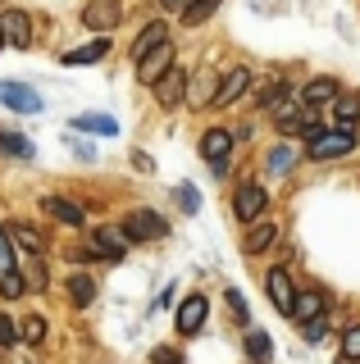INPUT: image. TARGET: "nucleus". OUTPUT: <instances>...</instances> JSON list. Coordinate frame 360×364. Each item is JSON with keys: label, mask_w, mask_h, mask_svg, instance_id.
<instances>
[{"label": "nucleus", "mask_w": 360, "mask_h": 364, "mask_svg": "<svg viewBox=\"0 0 360 364\" xmlns=\"http://www.w3.org/2000/svg\"><path fill=\"white\" fill-rule=\"evenodd\" d=\"M0 296H28V282H23V269H18V246L9 237V228L0 223Z\"/></svg>", "instance_id": "1"}, {"label": "nucleus", "mask_w": 360, "mask_h": 364, "mask_svg": "<svg viewBox=\"0 0 360 364\" xmlns=\"http://www.w3.org/2000/svg\"><path fill=\"white\" fill-rule=\"evenodd\" d=\"M206 318H210V296L206 291H187L183 305H178V314H174L178 333H183V337H196L201 328H206Z\"/></svg>", "instance_id": "2"}, {"label": "nucleus", "mask_w": 360, "mask_h": 364, "mask_svg": "<svg viewBox=\"0 0 360 364\" xmlns=\"http://www.w3.org/2000/svg\"><path fill=\"white\" fill-rule=\"evenodd\" d=\"M123 237L128 242H160V237H169V219H160L155 210H132L123 219Z\"/></svg>", "instance_id": "3"}, {"label": "nucleus", "mask_w": 360, "mask_h": 364, "mask_svg": "<svg viewBox=\"0 0 360 364\" xmlns=\"http://www.w3.org/2000/svg\"><path fill=\"white\" fill-rule=\"evenodd\" d=\"M119 18H123V5L119 0H87L83 5V28H92V32H115L119 28Z\"/></svg>", "instance_id": "4"}, {"label": "nucleus", "mask_w": 360, "mask_h": 364, "mask_svg": "<svg viewBox=\"0 0 360 364\" xmlns=\"http://www.w3.org/2000/svg\"><path fill=\"white\" fill-rule=\"evenodd\" d=\"M265 205H269V196H265L260 182H242V187L233 191V214H238L242 223H255L265 214Z\"/></svg>", "instance_id": "5"}, {"label": "nucleus", "mask_w": 360, "mask_h": 364, "mask_svg": "<svg viewBox=\"0 0 360 364\" xmlns=\"http://www.w3.org/2000/svg\"><path fill=\"white\" fill-rule=\"evenodd\" d=\"M356 151V136L351 132H319L314 141L306 146V159H342Z\"/></svg>", "instance_id": "6"}, {"label": "nucleus", "mask_w": 360, "mask_h": 364, "mask_svg": "<svg viewBox=\"0 0 360 364\" xmlns=\"http://www.w3.org/2000/svg\"><path fill=\"white\" fill-rule=\"evenodd\" d=\"M228 151H233V132L210 128L206 136H201V159H206L215 173H228Z\"/></svg>", "instance_id": "7"}, {"label": "nucleus", "mask_w": 360, "mask_h": 364, "mask_svg": "<svg viewBox=\"0 0 360 364\" xmlns=\"http://www.w3.org/2000/svg\"><path fill=\"white\" fill-rule=\"evenodd\" d=\"M151 91H155V105H160V109H178V105L187 100V73L174 64V68H169V73H164Z\"/></svg>", "instance_id": "8"}, {"label": "nucleus", "mask_w": 360, "mask_h": 364, "mask_svg": "<svg viewBox=\"0 0 360 364\" xmlns=\"http://www.w3.org/2000/svg\"><path fill=\"white\" fill-rule=\"evenodd\" d=\"M169 68H174V41L155 46L146 60H137V82H142V87H155V82L169 73Z\"/></svg>", "instance_id": "9"}, {"label": "nucleus", "mask_w": 360, "mask_h": 364, "mask_svg": "<svg viewBox=\"0 0 360 364\" xmlns=\"http://www.w3.org/2000/svg\"><path fill=\"white\" fill-rule=\"evenodd\" d=\"M265 291H269V305H274L278 314L292 318V305H297V287H292L287 269H269L265 273Z\"/></svg>", "instance_id": "10"}, {"label": "nucleus", "mask_w": 360, "mask_h": 364, "mask_svg": "<svg viewBox=\"0 0 360 364\" xmlns=\"http://www.w3.org/2000/svg\"><path fill=\"white\" fill-rule=\"evenodd\" d=\"M0 105H9L14 114H41V96L23 82H0Z\"/></svg>", "instance_id": "11"}, {"label": "nucleus", "mask_w": 360, "mask_h": 364, "mask_svg": "<svg viewBox=\"0 0 360 364\" xmlns=\"http://www.w3.org/2000/svg\"><path fill=\"white\" fill-rule=\"evenodd\" d=\"M92 246L100 250V259H110V264H119L123 255H128V237H123V228H96L92 232Z\"/></svg>", "instance_id": "12"}, {"label": "nucleus", "mask_w": 360, "mask_h": 364, "mask_svg": "<svg viewBox=\"0 0 360 364\" xmlns=\"http://www.w3.org/2000/svg\"><path fill=\"white\" fill-rule=\"evenodd\" d=\"M337 96H342V91H337L333 77H310V82L301 87V105L306 109H329Z\"/></svg>", "instance_id": "13"}, {"label": "nucleus", "mask_w": 360, "mask_h": 364, "mask_svg": "<svg viewBox=\"0 0 360 364\" xmlns=\"http://www.w3.org/2000/svg\"><path fill=\"white\" fill-rule=\"evenodd\" d=\"M0 32H5L9 46H18V50H28L32 46V18L23 9H9V14H0Z\"/></svg>", "instance_id": "14"}, {"label": "nucleus", "mask_w": 360, "mask_h": 364, "mask_svg": "<svg viewBox=\"0 0 360 364\" xmlns=\"http://www.w3.org/2000/svg\"><path fill=\"white\" fill-rule=\"evenodd\" d=\"M251 87V68H228L219 82V96H215V109H228L233 100H242V91Z\"/></svg>", "instance_id": "15"}, {"label": "nucleus", "mask_w": 360, "mask_h": 364, "mask_svg": "<svg viewBox=\"0 0 360 364\" xmlns=\"http://www.w3.org/2000/svg\"><path fill=\"white\" fill-rule=\"evenodd\" d=\"M278 242V223L274 219H255L251 228H246V242H242V250L246 255H265L269 246Z\"/></svg>", "instance_id": "16"}, {"label": "nucleus", "mask_w": 360, "mask_h": 364, "mask_svg": "<svg viewBox=\"0 0 360 364\" xmlns=\"http://www.w3.org/2000/svg\"><path fill=\"white\" fill-rule=\"evenodd\" d=\"M169 41V23L164 18H155V23H146V28L137 32V41H132V64L146 60V55L155 50V46H164Z\"/></svg>", "instance_id": "17"}, {"label": "nucleus", "mask_w": 360, "mask_h": 364, "mask_svg": "<svg viewBox=\"0 0 360 364\" xmlns=\"http://www.w3.org/2000/svg\"><path fill=\"white\" fill-rule=\"evenodd\" d=\"M41 214H51V219L64 223V228H83L87 223V214L78 210L73 200H64V196H46V200H41Z\"/></svg>", "instance_id": "18"}, {"label": "nucleus", "mask_w": 360, "mask_h": 364, "mask_svg": "<svg viewBox=\"0 0 360 364\" xmlns=\"http://www.w3.org/2000/svg\"><path fill=\"white\" fill-rule=\"evenodd\" d=\"M292 318H297L301 328H306V323H314V318H324V296L314 291V287L297 291V305H292Z\"/></svg>", "instance_id": "19"}, {"label": "nucleus", "mask_w": 360, "mask_h": 364, "mask_svg": "<svg viewBox=\"0 0 360 364\" xmlns=\"http://www.w3.org/2000/svg\"><path fill=\"white\" fill-rule=\"evenodd\" d=\"M301 119H306V105H297V100H283V105H274V123H278V132L292 136V132H301Z\"/></svg>", "instance_id": "20"}, {"label": "nucleus", "mask_w": 360, "mask_h": 364, "mask_svg": "<svg viewBox=\"0 0 360 364\" xmlns=\"http://www.w3.org/2000/svg\"><path fill=\"white\" fill-rule=\"evenodd\" d=\"M110 55V37H96V41H87V46H78V50H64V64H96V60H105Z\"/></svg>", "instance_id": "21"}, {"label": "nucleus", "mask_w": 360, "mask_h": 364, "mask_svg": "<svg viewBox=\"0 0 360 364\" xmlns=\"http://www.w3.org/2000/svg\"><path fill=\"white\" fill-rule=\"evenodd\" d=\"M333 114H337V132H351V136H356V123H360V96H337V100H333Z\"/></svg>", "instance_id": "22"}, {"label": "nucleus", "mask_w": 360, "mask_h": 364, "mask_svg": "<svg viewBox=\"0 0 360 364\" xmlns=\"http://www.w3.org/2000/svg\"><path fill=\"white\" fill-rule=\"evenodd\" d=\"M9 237H14V246H23L28 255H46V237L32 223H9Z\"/></svg>", "instance_id": "23"}, {"label": "nucleus", "mask_w": 360, "mask_h": 364, "mask_svg": "<svg viewBox=\"0 0 360 364\" xmlns=\"http://www.w3.org/2000/svg\"><path fill=\"white\" fill-rule=\"evenodd\" d=\"M246 355H251L255 364H269V355H274L269 333H260V328H251V323H246Z\"/></svg>", "instance_id": "24"}, {"label": "nucleus", "mask_w": 360, "mask_h": 364, "mask_svg": "<svg viewBox=\"0 0 360 364\" xmlns=\"http://www.w3.org/2000/svg\"><path fill=\"white\" fill-rule=\"evenodd\" d=\"M215 96H219V73H201V82L187 91V100H192V105H215Z\"/></svg>", "instance_id": "25"}, {"label": "nucleus", "mask_w": 360, "mask_h": 364, "mask_svg": "<svg viewBox=\"0 0 360 364\" xmlns=\"http://www.w3.org/2000/svg\"><path fill=\"white\" fill-rule=\"evenodd\" d=\"M69 301L78 305V310H87V305L96 301V282L87 278V273H73V278H69Z\"/></svg>", "instance_id": "26"}, {"label": "nucleus", "mask_w": 360, "mask_h": 364, "mask_svg": "<svg viewBox=\"0 0 360 364\" xmlns=\"http://www.w3.org/2000/svg\"><path fill=\"white\" fill-rule=\"evenodd\" d=\"M73 128H83V132H100V136H115V132H119V123H115V119H105V114H78Z\"/></svg>", "instance_id": "27"}, {"label": "nucleus", "mask_w": 360, "mask_h": 364, "mask_svg": "<svg viewBox=\"0 0 360 364\" xmlns=\"http://www.w3.org/2000/svg\"><path fill=\"white\" fill-rule=\"evenodd\" d=\"M0 155H14V159H32V141L18 132H0Z\"/></svg>", "instance_id": "28"}, {"label": "nucleus", "mask_w": 360, "mask_h": 364, "mask_svg": "<svg viewBox=\"0 0 360 364\" xmlns=\"http://www.w3.org/2000/svg\"><path fill=\"white\" fill-rule=\"evenodd\" d=\"M46 255H23V264H28V273H23V282H28V291H41L46 287V264H41Z\"/></svg>", "instance_id": "29"}, {"label": "nucleus", "mask_w": 360, "mask_h": 364, "mask_svg": "<svg viewBox=\"0 0 360 364\" xmlns=\"http://www.w3.org/2000/svg\"><path fill=\"white\" fill-rule=\"evenodd\" d=\"M223 5V0H196V5L192 9H187V14H178V18H183L187 23V28H201V23H206L210 14H215V9Z\"/></svg>", "instance_id": "30"}, {"label": "nucleus", "mask_w": 360, "mask_h": 364, "mask_svg": "<svg viewBox=\"0 0 360 364\" xmlns=\"http://www.w3.org/2000/svg\"><path fill=\"white\" fill-rule=\"evenodd\" d=\"M292 164H297V151H292V141H278L274 155H269V168H274V173H287Z\"/></svg>", "instance_id": "31"}, {"label": "nucleus", "mask_w": 360, "mask_h": 364, "mask_svg": "<svg viewBox=\"0 0 360 364\" xmlns=\"http://www.w3.org/2000/svg\"><path fill=\"white\" fill-rule=\"evenodd\" d=\"M18 337H23V341H32V346H37V341L46 337V318H41V314L23 318V323H18Z\"/></svg>", "instance_id": "32"}, {"label": "nucleus", "mask_w": 360, "mask_h": 364, "mask_svg": "<svg viewBox=\"0 0 360 364\" xmlns=\"http://www.w3.org/2000/svg\"><path fill=\"white\" fill-rule=\"evenodd\" d=\"M342 360H360V323L342 328Z\"/></svg>", "instance_id": "33"}, {"label": "nucleus", "mask_w": 360, "mask_h": 364, "mask_svg": "<svg viewBox=\"0 0 360 364\" xmlns=\"http://www.w3.org/2000/svg\"><path fill=\"white\" fill-rule=\"evenodd\" d=\"M178 210H183V214H196V210H201L196 187H178Z\"/></svg>", "instance_id": "34"}, {"label": "nucleus", "mask_w": 360, "mask_h": 364, "mask_svg": "<svg viewBox=\"0 0 360 364\" xmlns=\"http://www.w3.org/2000/svg\"><path fill=\"white\" fill-rule=\"evenodd\" d=\"M228 305H233V314H238V323H251V310H246L242 291H233V287H228Z\"/></svg>", "instance_id": "35"}, {"label": "nucleus", "mask_w": 360, "mask_h": 364, "mask_svg": "<svg viewBox=\"0 0 360 364\" xmlns=\"http://www.w3.org/2000/svg\"><path fill=\"white\" fill-rule=\"evenodd\" d=\"M18 341V323H9L5 314H0V346H14Z\"/></svg>", "instance_id": "36"}, {"label": "nucleus", "mask_w": 360, "mask_h": 364, "mask_svg": "<svg viewBox=\"0 0 360 364\" xmlns=\"http://www.w3.org/2000/svg\"><path fill=\"white\" fill-rule=\"evenodd\" d=\"M324 337H329V323H324V318L306 323V341H324Z\"/></svg>", "instance_id": "37"}, {"label": "nucleus", "mask_w": 360, "mask_h": 364, "mask_svg": "<svg viewBox=\"0 0 360 364\" xmlns=\"http://www.w3.org/2000/svg\"><path fill=\"white\" fill-rule=\"evenodd\" d=\"M160 5H164V9H174V14H187L196 0H160Z\"/></svg>", "instance_id": "38"}, {"label": "nucleus", "mask_w": 360, "mask_h": 364, "mask_svg": "<svg viewBox=\"0 0 360 364\" xmlns=\"http://www.w3.org/2000/svg\"><path fill=\"white\" fill-rule=\"evenodd\" d=\"M155 360H160V364H183L178 355H169V350H155Z\"/></svg>", "instance_id": "39"}, {"label": "nucleus", "mask_w": 360, "mask_h": 364, "mask_svg": "<svg viewBox=\"0 0 360 364\" xmlns=\"http://www.w3.org/2000/svg\"><path fill=\"white\" fill-rule=\"evenodd\" d=\"M0 50H5V32H0Z\"/></svg>", "instance_id": "40"}]
</instances>
